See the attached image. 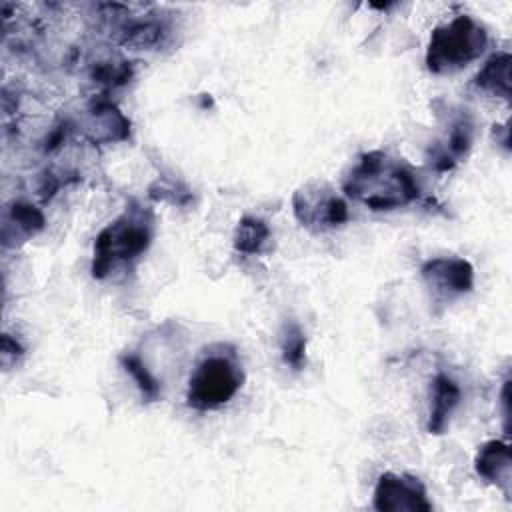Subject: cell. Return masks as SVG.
I'll list each match as a JSON object with an SVG mask.
<instances>
[{"label": "cell", "mask_w": 512, "mask_h": 512, "mask_svg": "<svg viewBox=\"0 0 512 512\" xmlns=\"http://www.w3.org/2000/svg\"><path fill=\"white\" fill-rule=\"evenodd\" d=\"M342 190L374 212L406 206L420 196V184L412 168L382 150L362 154L348 172Z\"/></svg>", "instance_id": "1"}, {"label": "cell", "mask_w": 512, "mask_h": 512, "mask_svg": "<svg viewBox=\"0 0 512 512\" xmlns=\"http://www.w3.org/2000/svg\"><path fill=\"white\" fill-rule=\"evenodd\" d=\"M154 216L138 204H130L116 220L100 230L94 242L92 276L104 280L114 268L136 262L152 244Z\"/></svg>", "instance_id": "2"}, {"label": "cell", "mask_w": 512, "mask_h": 512, "mask_svg": "<svg viewBox=\"0 0 512 512\" xmlns=\"http://www.w3.org/2000/svg\"><path fill=\"white\" fill-rule=\"evenodd\" d=\"M244 384V370L230 344L210 346L188 378L186 404L206 412L228 404Z\"/></svg>", "instance_id": "3"}, {"label": "cell", "mask_w": 512, "mask_h": 512, "mask_svg": "<svg viewBox=\"0 0 512 512\" xmlns=\"http://www.w3.org/2000/svg\"><path fill=\"white\" fill-rule=\"evenodd\" d=\"M486 44V28L472 16L460 14L434 28L426 50V68L432 74L456 72L480 58Z\"/></svg>", "instance_id": "4"}, {"label": "cell", "mask_w": 512, "mask_h": 512, "mask_svg": "<svg viewBox=\"0 0 512 512\" xmlns=\"http://www.w3.org/2000/svg\"><path fill=\"white\" fill-rule=\"evenodd\" d=\"M296 220L310 232H326L348 222V204L326 182L314 180L300 186L292 196Z\"/></svg>", "instance_id": "5"}, {"label": "cell", "mask_w": 512, "mask_h": 512, "mask_svg": "<svg viewBox=\"0 0 512 512\" xmlns=\"http://www.w3.org/2000/svg\"><path fill=\"white\" fill-rule=\"evenodd\" d=\"M374 508L378 512H430L426 486L410 474H380L374 488Z\"/></svg>", "instance_id": "6"}, {"label": "cell", "mask_w": 512, "mask_h": 512, "mask_svg": "<svg viewBox=\"0 0 512 512\" xmlns=\"http://www.w3.org/2000/svg\"><path fill=\"white\" fill-rule=\"evenodd\" d=\"M426 288L438 300H454L474 288V266L456 256L430 258L420 268Z\"/></svg>", "instance_id": "7"}, {"label": "cell", "mask_w": 512, "mask_h": 512, "mask_svg": "<svg viewBox=\"0 0 512 512\" xmlns=\"http://www.w3.org/2000/svg\"><path fill=\"white\" fill-rule=\"evenodd\" d=\"M474 142V120L472 116L462 110L450 120L448 132L442 142H438L430 154V166L436 172H448L452 170L458 162H462Z\"/></svg>", "instance_id": "8"}, {"label": "cell", "mask_w": 512, "mask_h": 512, "mask_svg": "<svg viewBox=\"0 0 512 512\" xmlns=\"http://www.w3.org/2000/svg\"><path fill=\"white\" fill-rule=\"evenodd\" d=\"M82 128L86 138L94 144H114L130 138V120L108 100L96 102L86 112Z\"/></svg>", "instance_id": "9"}, {"label": "cell", "mask_w": 512, "mask_h": 512, "mask_svg": "<svg viewBox=\"0 0 512 512\" xmlns=\"http://www.w3.org/2000/svg\"><path fill=\"white\" fill-rule=\"evenodd\" d=\"M476 474L486 482L502 488L506 494L510 492L512 478V456L508 442L488 440L484 442L474 458Z\"/></svg>", "instance_id": "10"}, {"label": "cell", "mask_w": 512, "mask_h": 512, "mask_svg": "<svg viewBox=\"0 0 512 512\" xmlns=\"http://www.w3.org/2000/svg\"><path fill=\"white\" fill-rule=\"evenodd\" d=\"M44 224H46L44 214L36 206L28 202H14L6 208V214H4L2 242L4 246L22 244L32 236H36L38 232H42Z\"/></svg>", "instance_id": "11"}, {"label": "cell", "mask_w": 512, "mask_h": 512, "mask_svg": "<svg viewBox=\"0 0 512 512\" xmlns=\"http://www.w3.org/2000/svg\"><path fill=\"white\" fill-rule=\"evenodd\" d=\"M460 386L446 374H438L432 384V404H430V416L426 430L434 436L444 434L448 428L450 416L460 404Z\"/></svg>", "instance_id": "12"}, {"label": "cell", "mask_w": 512, "mask_h": 512, "mask_svg": "<svg viewBox=\"0 0 512 512\" xmlns=\"http://www.w3.org/2000/svg\"><path fill=\"white\" fill-rule=\"evenodd\" d=\"M510 66H512V58L508 52H498L490 56L474 76L472 86L484 94L508 100L510 98Z\"/></svg>", "instance_id": "13"}, {"label": "cell", "mask_w": 512, "mask_h": 512, "mask_svg": "<svg viewBox=\"0 0 512 512\" xmlns=\"http://www.w3.org/2000/svg\"><path fill=\"white\" fill-rule=\"evenodd\" d=\"M272 230L270 226L258 216H244L236 224L232 244L234 250L246 256H258L270 250Z\"/></svg>", "instance_id": "14"}, {"label": "cell", "mask_w": 512, "mask_h": 512, "mask_svg": "<svg viewBox=\"0 0 512 512\" xmlns=\"http://www.w3.org/2000/svg\"><path fill=\"white\" fill-rule=\"evenodd\" d=\"M278 344H280L282 362L286 366H290L296 372L306 366V334L294 320H288L282 324Z\"/></svg>", "instance_id": "15"}, {"label": "cell", "mask_w": 512, "mask_h": 512, "mask_svg": "<svg viewBox=\"0 0 512 512\" xmlns=\"http://www.w3.org/2000/svg\"><path fill=\"white\" fill-rule=\"evenodd\" d=\"M166 36V28L158 20H134L122 32L118 42L132 48H154Z\"/></svg>", "instance_id": "16"}, {"label": "cell", "mask_w": 512, "mask_h": 512, "mask_svg": "<svg viewBox=\"0 0 512 512\" xmlns=\"http://www.w3.org/2000/svg\"><path fill=\"white\" fill-rule=\"evenodd\" d=\"M120 364L134 378L142 398H146L148 402H154L160 398V382L154 378V374L148 370V366L142 362L138 354L134 352L120 354Z\"/></svg>", "instance_id": "17"}, {"label": "cell", "mask_w": 512, "mask_h": 512, "mask_svg": "<svg viewBox=\"0 0 512 512\" xmlns=\"http://www.w3.org/2000/svg\"><path fill=\"white\" fill-rule=\"evenodd\" d=\"M90 76L94 78V82L106 88H118L132 80L134 68L126 60H102L92 66Z\"/></svg>", "instance_id": "18"}, {"label": "cell", "mask_w": 512, "mask_h": 512, "mask_svg": "<svg viewBox=\"0 0 512 512\" xmlns=\"http://www.w3.org/2000/svg\"><path fill=\"white\" fill-rule=\"evenodd\" d=\"M148 196L152 200H162V202H172V204H178V206H184L192 200V194L190 190L176 182V180H170V178H158L150 188H148Z\"/></svg>", "instance_id": "19"}, {"label": "cell", "mask_w": 512, "mask_h": 512, "mask_svg": "<svg viewBox=\"0 0 512 512\" xmlns=\"http://www.w3.org/2000/svg\"><path fill=\"white\" fill-rule=\"evenodd\" d=\"M22 354H24L22 344L16 338H12L10 334H4L2 344H0V362H2V366L8 370L12 364H16V360Z\"/></svg>", "instance_id": "20"}, {"label": "cell", "mask_w": 512, "mask_h": 512, "mask_svg": "<svg viewBox=\"0 0 512 512\" xmlns=\"http://www.w3.org/2000/svg\"><path fill=\"white\" fill-rule=\"evenodd\" d=\"M68 132H70V126L68 124H62V126H58L50 136H48V140H46V150L50 152V150H54V148H58L60 144H64V140H66V136H68Z\"/></svg>", "instance_id": "21"}]
</instances>
